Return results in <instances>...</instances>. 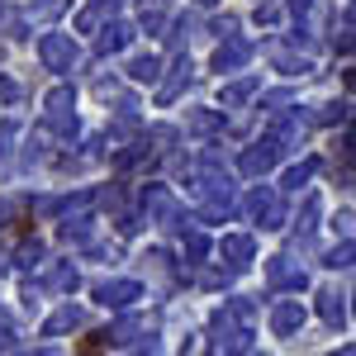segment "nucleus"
<instances>
[]
</instances>
